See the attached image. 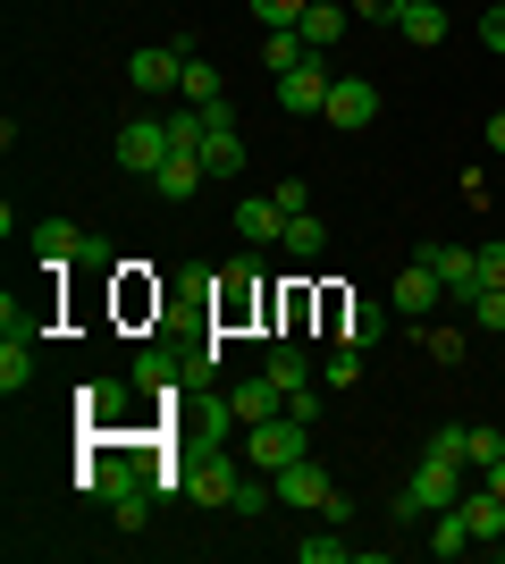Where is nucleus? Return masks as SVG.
Wrapping results in <instances>:
<instances>
[{"label":"nucleus","mask_w":505,"mask_h":564,"mask_svg":"<svg viewBox=\"0 0 505 564\" xmlns=\"http://www.w3.org/2000/svg\"><path fill=\"white\" fill-rule=\"evenodd\" d=\"M481 286H505V236H497V245H481Z\"/></svg>","instance_id":"obj_35"},{"label":"nucleus","mask_w":505,"mask_h":564,"mask_svg":"<svg viewBox=\"0 0 505 564\" xmlns=\"http://www.w3.org/2000/svg\"><path fill=\"white\" fill-rule=\"evenodd\" d=\"M287 261H304V270H312V261H329V228H320L312 212L287 219Z\"/></svg>","instance_id":"obj_23"},{"label":"nucleus","mask_w":505,"mask_h":564,"mask_svg":"<svg viewBox=\"0 0 505 564\" xmlns=\"http://www.w3.org/2000/svg\"><path fill=\"white\" fill-rule=\"evenodd\" d=\"M481 43H488V51H497V59H505V0H497V9H488V18H481Z\"/></svg>","instance_id":"obj_37"},{"label":"nucleus","mask_w":505,"mask_h":564,"mask_svg":"<svg viewBox=\"0 0 505 564\" xmlns=\"http://www.w3.org/2000/svg\"><path fill=\"white\" fill-rule=\"evenodd\" d=\"M312 455V422H295V413H270V422L244 430V464L253 471H287Z\"/></svg>","instance_id":"obj_2"},{"label":"nucleus","mask_w":505,"mask_h":564,"mask_svg":"<svg viewBox=\"0 0 505 564\" xmlns=\"http://www.w3.org/2000/svg\"><path fill=\"white\" fill-rule=\"evenodd\" d=\"M177 76H186V51H177V43H144L135 59H127V85H135V94H152V101L177 94Z\"/></svg>","instance_id":"obj_4"},{"label":"nucleus","mask_w":505,"mask_h":564,"mask_svg":"<svg viewBox=\"0 0 505 564\" xmlns=\"http://www.w3.org/2000/svg\"><path fill=\"white\" fill-rule=\"evenodd\" d=\"M463 464H472V471H488V464H505V430H463Z\"/></svg>","instance_id":"obj_28"},{"label":"nucleus","mask_w":505,"mask_h":564,"mask_svg":"<svg viewBox=\"0 0 505 564\" xmlns=\"http://www.w3.org/2000/svg\"><path fill=\"white\" fill-rule=\"evenodd\" d=\"M237 489H244V471L228 464V447L186 464V497H194V506H237Z\"/></svg>","instance_id":"obj_6"},{"label":"nucleus","mask_w":505,"mask_h":564,"mask_svg":"<svg viewBox=\"0 0 505 564\" xmlns=\"http://www.w3.org/2000/svg\"><path fill=\"white\" fill-rule=\"evenodd\" d=\"M202 186H211V169H202V152H168V161L152 169V194H168V203H194Z\"/></svg>","instance_id":"obj_10"},{"label":"nucleus","mask_w":505,"mask_h":564,"mask_svg":"<svg viewBox=\"0 0 505 564\" xmlns=\"http://www.w3.org/2000/svg\"><path fill=\"white\" fill-rule=\"evenodd\" d=\"M25 379H34V346H25V337H9V346H0V388H9V397H25Z\"/></svg>","instance_id":"obj_27"},{"label":"nucleus","mask_w":505,"mask_h":564,"mask_svg":"<svg viewBox=\"0 0 505 564\" xmlns=\"http://www.w3.org/2000/svg\"><path fill=\"white\" fill-rule=\"evenodd\" d=\"M396 34H405L413 51H438L455 34V18H447V0H405V9H396Z\"/></svg>","instance_id":"obj_9"},{"label":"nucleus","mask_w":505,"mask_h":564,"mask_svg":"<svg viewBox=\"0 0 505 564\" xmlns=\"http://www.w3.org/2000/svg\"><path fill=\"white\" fill-rule=\"evenodd\" d=\"M463 522H472V540L497 547V540H505V497L488 489V480H481V489H463Z\"/></svg>","instance_id":"obj_18"},{"label":"nucleus","mask_w":505,"mask_h":564,"mask_svg":"<svg viewBox=\"0 0 505 564\" xmlns=\"http://www.w3.org/2000/svg\"><path fill=\"white\" fill-rule=\"evenodd\" d=\"M270 480H278V506H312V514L329 506V489H337L312 455H304V464H287V471H270Z\"/></svg>","instance_id":"obj_12"},{"label":"nucleus","mask_w":505,"mask_h":564,"mask_svg":"<svg viewBox=\"0 0 505 564\" xmlns=\"http://www.w3.org/2000/svg\"><path fill=\"white\" fill-rule=\"evenodd\" d=\"M85 413H94V422H119L127 413V379H94V388H85Z\"/></svg>","instance_id":"obj_31"},{"label":"nucleus","mask_w":505,"mask_h":564,"mask_svg":"<svg viewBox=\"0 0 505 564\" xmlns=\"http://www.w3.org/2000/svg\"><path fill=\"white\" fill-rule=\"evenodd\" d=\"M228 404H237V422L253 430V422H270V413H287V388H278L270 371H253V379H237V388H228Z\"/></svg>","instance_id":"obj_11"},{"label":"nucleus","mask_w":505,"mask_h":564,"mask_svg":"<svg viewBox=\"0 0 505 564\" xmlns=\"http://www.w3.org/2000/svg\"><path fill=\"white\" fill-rule=\"evenodd\" d=\"M295 34H304V43H312V51H337V34H345V0H312Z\"/></svg>","instance_id":"obj_21"},{"label":"nucleus","mask_w":505,"mask_h":564,"mask_svg":"<svg viewBox=\"0 0 505 564\" xmlns=\"http://www.w3.org/2000/svg\"><path fill=\"white\" fill-rule=\"evenodd\" d=\"M413 261H421V270H438V286L472 304V286H481V253H472V245H421Z\"/></svg>","instance_id":"obj_8"},{"label":"nucleus","mask_w":505,"mask_h":564,"mask_svg":"<svg viewBox=\"0 0 505 564\" xmlns=\"http://www.w3.org/2000/svg\"><path fill=\"white\" fill-rule=\"evenodd\" d=\"M278 212H287V219L312 212V186H304V177H287V186H278Z\"/></svg>","instance_id":"obj_36"},{"label":"nucleus","mask_w":505,"mask_h":564,"mask_svg":"<svg viewBox=\"0 0 505 564\" xmlns=\"http://www.w3.org/2000/svg\"><path fill=\"white\" fill-rule=\"evenodd\" d=\"M186 371H194V354H168V346H144V354H135V388H152V397H168Z\"/></svg>","instance_id":"obj_16"},{"label":"nucleus","mask_w":505,"mask_h":564,"mask_svg":"<svg viewBox=\"0 0 505 564\" xmlns=\"http://www.w3.org/2000/svg\"><path fill=\"white\" fill-rule=\"evenodd\" d=\"M320 388H329V397H345V388H362V346H337L329 362H320Z\"/></svg>","instance_id":"obj_26"},{"label":"nucleus","mask_w":505,"mask_h":564,"mask_svg":"<svg viewBox=\"0 0 505 564\" xmlns=\"http://www.w3.org/2000/svg\"><path fill=\"white\" fill-rule=\"evenodd\" d=\"M396 9L405 0H354V18H371V25H396Z\"/></svg>","instance_id":"obj_38"},{"label":"nucleus","mask_w":505,"mask_h":564,"mask_svg":"<svg viewBox=\"0 0 505 564\" xmlns=\"http://www.w3.org/2000/svg\"><path fill=\"white\" fill-rule=\"evenodd\" d=\"M337 337L371 354V346L387 337V304H371V295H354V304H337Z\"/></svg>","instance_id":"obj_15"},{"label":"nucleus","mask_w":505,"mask_h":564,"mask_svg":"<svg viewBox=\"0 0 505 564\" xmlns=\"http://www.w3.org/2000/svg\"><path fill=\"white\" fill-rule=\"evenodd\" d=\"M481 480H488V489H497V497H505V464H488V471H481Z\"/></svg>","instance_id":"obj_40"},{"label":"nucleus","mask_w":505,"mask_h":564,"mask_svg":"<svg viewBox=\"0 0 505 564\" xmlns=\"http://www.w3.org/2000/svg\"><path fill=\"white\" fill-rule=\"evenodd\" d=\"M237 236L262 253V245H287V212H278V194H262V203H237Z\"/></svg>","instance_id":"obj_13"},{"label":"nucleus","mask_w":505,"mask_h":564,"mask_svg":"<svg viewBox=\"0 0 505 564\" xmlns=\"http://www.w3.org/2000/svg\"><path fill=\"white\" fill-rule=\"evenodd\" d=\"M329 85H337V76L320 68V59H304V68L278 76V110H287V118H320V110H329Z\"/></svg>","instance_id":"obj_7"},{"label":"nucleus","mask_w":505,"mask_h":564,"mask_svg":"<svg viewBox=\"0 0 505 564\" xmlns=\"http://www.w3.org/2000/svg\"><path fill=\"white\" fill-rule=\"evenodd\" d=\"M472 321L481 337H505V286H472Z\"/></svg>","instance_id":"obj_32"},{"label":"nucleus","mask_w":505,"mask_h":564,"mask_svg":"<svg viewBox=\"0 0 505 564\" xmlns=\"http://www.w3.org/2000/svg\"><path fill=\"white\" fill-rule=\"evenodd\" d=\"M110 522H119L127 540H135V531L152 522V489H119V497H110Z\"/></svg>","instance_id":"obj_29"},{"label":"nucleus","mask_w":505,"mask_h":564,"mask_svg":"<svg viewBox=\"0 0 505 564\" xmlns=\"http://www.w3.org/2000/svg\"><path fill=\"white\" fill-rule=\"evenodd\" d=\"M421 531H430V556H463V547H481V540H472V522H463V506H447V514H430V522H421Z\"/></svg>","instance_id":"obj_22"},{"label":"nucleus","mask_w":505,"mask_h":564,"mask_svg":"<svg viewBox=\"0 0 505 564\" xmlns=\"http://www.w3.org/2000/svg\"><path fill=\"white\" fill-rule=\"evenodd\" d=\"M497 556H505V540H497Z\"/></svg>","instance_id":"obj_41"},{"label":"nucleus","mask_w":505,"mask_h":564,"mask_svg":"<svg viewBox=\"0 0 505 564\" xmlns=\"http://www.w3.org/2000/svg\"><path fill=\"white\" fill-rule=\"evenodd\" d=\"M463 489H472V471L455 464V455H421V471L405 480V497H396V522H430V514H447V506H463Z\"/></svg>","instance_id":"obj_1"},{"label":"nucleus","mask_w":505,"mask_h":564,"mask_svg":"<svg viewBox=\"0 0 505 564\" xmlns=\"http://www.w3.org/2000/svg\"><path fill=\"white\" fill-rule=\"evenodd\" d=\"M438 295H447V286H438V270H421V261H413L405 279H396V295H387V304H396V312H413V321H430V312H438Z\"/></svg>","instance_id":"obj_17"},{"label":"nucleus","mask_w":505,"mask_h":564,"mask_svg":"<svg viewBox=\"0 0 505 564\" xmlns=\"http://www.w3.org/2000/svg\"><path fill=\"white\" fill-rule=\"evenodd\" d=\"M76 253H85V228H76V219H43V228H34V261H43V270H76Z\"/></svg>","instance_id":"obj_14"},{"label":"nucleus","mask_w":505,"mask_h":564,"mask_svg":"<svg viewBox=\"0 0 505 564\" xmlns=\"http://www.w3.org/2000/svg\"><path fill=\"white\" fill-rule=\"evenodd\" d=\"M304 59H320V51L304 43L295 25H287V34H262V68H278V76H287V68H304Z\"/></svg>","instance_id":"obj_24"},{"label":"nucleus","mask_w":505,"mask_h":564,"mask_svg":"<svg viewBox=\"0 0 505 564\" xmlns=\"http://www.w3.org/2000/svg\"><path fill=\"white\" fill-rule=\"evenodd\" d=\"M177 101H194V110H202V101H228V94H219V68L202 59V51H194L186 76H177Z\"/></svg>","instance_id":"obj_25"},{"label":"nucleus","mask_w":505,"mask_h":564,"mask_svg":"<svg viewBox=\"0 0 505 564\" xmlns=\"http://www.w3.org/2000/svg\"><path fill=\"white\" fill-rule=\"evenodd\" d=\"M430 455H455V464H463V422H438L430 430ZM463 471H472V464H463Z\"/></svg>","instance_id":"obj_34"},{"label":"nucleus","mask_w":505,"mask_h":564,"mask_svg":"<svg viewBox=\"0 0 505 564\" xmlns=\"http://www.w3.org/2000/svg\"><path fill=\"white\" fill-rule=\"evenodd\" d=\"M295 556H304V564H345L354 547H345V540H295Z\"/></svg>","instance_id":"obj_33"},{"label":"nucleus","mask_w":505,"mask_h":564,"mask_svg":"<svg viewBox=\"0 0 505 564\" xmlns=\"http://www.w3.org/2000/svg\"><path fill=\"white\" fill-rule=\"evenodd\" d=\"M488 152H505V110H488Z\"/></svg>","instance_id":"obj_39"},{"label":"nucleus","mask_w":505,"mask_h":564,"mask_svg":"<svg viewBox=\"0 0 505 564\" xmlns=\"http://www.w3.org/2000/svg\"><path fill=\"white\" fill-rule=\"evenodd\" d=\"M110 152H119V169H127V177H152V169H161L168 152H177V143H168V118H127Z\"/></svg>","instance_id":"obj_3"},{"label":"nucleus","mask_w":505,"mask_h":564,"mask_svg":"<svg viewBox=\"0 0 505 564\" xmlns=\"http://www.w3.org/2000/svg\"><path fill=\"white\" fill-rule=\"evenodd\" d=\"M337 135H362L371 118H380V85H362V76H337L329 85V110H320Z\"/></svg>","instance_id":"obj_5"},{"label":"nucleus","mask_w":505,"mask_h":564,"mask_svg":"<svg viewBox=\"0 0 505 564\" xmlns=\"http://www.w3.org/2000/svg\"><path fill=\"white\" fill-rule=\"evenodd\" d=\"M244 9L262 18V34H287V25H304V9H312V0H244Z\"/></svg>","instance_id":"obj_30"},{"label":"nucleus","mask_w":505,"mask_h":564,"mask_svg":"<svg viewBox=\"0 0 505 564\" xmlns=\"http://www.w3.org/2000/svg\"><path fill=\"white\" fill-rule=\"evenodd\" d=\"M202 169H211V186L244 177V135H237V127H219V135H202Z\"/></svg>","instance_id":"obj_19"},{"label":"nucleus","mask_w":505,"mask_h":564,"mask_svg":"<svg viewBox=\"0 0 505 564\" xmlns=\"http://www.w3.org/2000/svg\"><path fill=\"white\" fill-rule=\"evenodd\" d=\"M262 371L270 379H278V388H287V397H295V388H312V362H304V346H295V337H278V346H270V362H262Z\"/></svg>","instance_id":"obj_20"}]
</instances>
